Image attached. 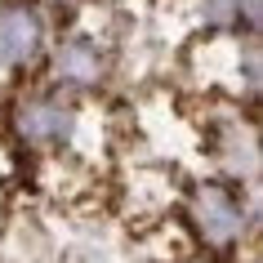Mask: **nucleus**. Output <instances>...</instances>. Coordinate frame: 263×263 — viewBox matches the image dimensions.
<instances>
[{"label":"nucleus","mask_w":263,"mask_h":263,"mask_svg":"<svg viewBox=\"0 0 263 263\" xmlns=\"http://www.w3.org/2000/svg\"><path fill=\"white\" fill-rule=\"evenodd\" d=\"M45 67H49V85L71 98L85 89H98L111 67V36L98 31L94 23H76L67 36H58L45 49Z\"/></svg>","instance_id":"3"},{"label":"nucleus","mask_w":263,"mask_h":263,"mask_svg":"<svg viewBox=\"0 0 263 263\" xmlns=\"http://www.w3.org/2000/svg\"><path fill=\"white\" fill-rule=\"evenodd\" d=\"M183 210V228L187 246L210 254V259H223L241 250V241L250 236V205L241 187L232 179H196L187 183V192L179 201Z\"/></svg>","instance_id":"1"},{"label":"nucleus","mask_w":263,"mask_h":263,"mask_svg":"<svg viewBox=\"0 0 263 263\" xmlns=\"http://www.w3.org/2000/svg\"><path fill=\"white\" fill-rule=\"evenodd\" d=\"M49 49V27L31 5H0V81L23 76Z\"/></svg>","instance_id":"4"},{"label":"nucleus","mask_w":263,"mask_h":263,"mask_svg":"<svg viewBox=\"0 0 263 263\" xmlns=\"http://www.w3.org/2000/svg\"><path fill=\"white\" fill-rule=\"evenodd\" d=\"M14 134L18 143L36 156H67L71 139L81 134V107L76 98L45 85V89H31V94L18 98L14 107Z\"/></svg>","instance_id":"2"}]
</instances>
